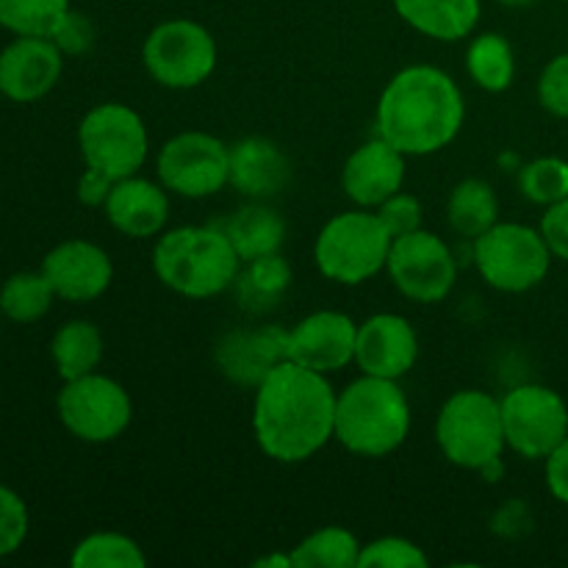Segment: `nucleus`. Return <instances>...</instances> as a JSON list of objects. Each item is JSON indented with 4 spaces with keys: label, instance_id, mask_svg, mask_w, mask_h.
<instances>
[{
    "label": "nucleus",
    "instance_id": "72a5a7b5",
    "mask_svg": "<svg viewBox=\"0 0 568 568\" xmlns=\"http://www.w3.org/2000/svg\"><path fill=\"white\" fill-rule=\"evenodd\" d=\"M31 530V514L26 499L9 486H0V560L14 555Z\"/></svg>",
    "mask_w": 568,
    "mask_h": 568
},
{
    "label": "nucleus",
    "instance_id": "423d86ee",
    "mask_svg": "<svg viewBox=\"0 0 568 568\" xmlns=\"http://www.w3.org/2000/svg\"><path fill=\"white\" fill-rule=\"evenodd\" d=\"M436 442L449 464L469 471H486L505 453V427L499 399L480 388L455 392L436 419Z\"/></svg>",
    "mask_w": 568,
    "mask_h": 568
},
{
    "label": "nucleus",
    "instance_id": "cd10ccee",
    "mask_svg": "<svg viewBox=\"0 0 568 568\" xmlns=\"http://www.w3.org/2000/svg\"><path fill=\"white\" fill-rule=\"evenodd\" d=\"M361 544L347 527H322L294 547L292 568H358Z\"/></svg>",
    "mask_w": 568,
    "mask_h": 568
},
{
    "label": "nucleus",
    "instance_id": "f03ea898",
    "mask_svg": "<svg viewBox=\"0 0 568 568\" xmlns=\"http://www.w3.org/2000/svg\"><path fill=\"white\" fill-rule=\"evenodd\" d=\"M466 120L464 92L433 64L399 70L377 100V136L405 155H433L455 142Z\"/></svg>",
    "mask_w": 568,
    "mask_h": 568
},
{
    "label": "nucleus",
    "instance_id": "b1692460",
    "mask_svg": "<svg viewBox=\"0 0 568 568\" xmlns=\"http://www.w3.org/2000/svg\"><path fill=\"white\" fill-rule=\"evenodd\" d=\"M50 358H53L61 381L92 375V372H98L100 361H103V336L87 320L67 322L53 333Z\"/></svg>",
    "mask_w": 568,
    "mask_h": 568
},
{
    "label": "nucleus",
    "instance_id": "c9c22d12",
    "mask_svg": "<svg viewBox=\"0 0 568 568\" xmlns=\"http://www.w3.org/2000/svg\"><path fill=\"white\" fill-rule=\"evenodd\" d=\"M377 216H381V222L386 225V231L392 233L394 239L397 236H405V233H414L422 227V203L419 197H414V194H405V192H397L392 194V197L386 200L383 205H377Z\"/></svg>",
    "mask_w": 568,
    "mask_h": 568
},
{
    "label": "nucleus",
    "instance_id": "1a4fd4ad",
    "mask_svg": "<svg viewBox=\"0 0 568 568\" xmlns=\"http://www.w3.org/2000/svg\"><path fill=\"white\" fill-rule=\"evenodd\" d=\"M144 70L166 89H194L209 81L220 61L216 39L194 20H166L142 44Z\"/></svg>",
    "mask_w": 568,
    "mask_h": 568
},
{
    "label": "nucleus",
    "instance_id": "dca6fc26",
    "mask_svg": "<svg viewBox=\"0 0 568 568\" xmlns=\"http://www.w3.org/2000/svg\"><path fill=\"white\" fill-rule=\"evenodd\" d=\"M42 275L53 286L55 297L67 303H92L109 292L114 264L100 244L87 239H67L42 258Z\"/></svg>",
    "mask_w": 568,
    "mask_h": 568
},
{
    "label": "nucleus",
    "instance_id": "9b49d317",
    "mask_svg": "<svg viewBox=\"0 0 568 568\" xmlns=\"http://www.w3.org/2000/svg\"><path fill=\"white\" fill-rule=\"evenodd\" d=\"M505 444L527 460H547L568 436V405L558 392L538 383L516 386L499 399Z\"/></svg>",
    "mask_w": 568,
    "mask_h": 568
},
{
    "label": "nucleus",
    "instance_id": "7c9ffc66",
    "mask_svg": "<svg viewBox=\"0 0 568 568\" xmlns=\"http://www.w3.org/2000/svg\"><path fill=\"white\" fill-rule=\"evenodd\" d=\"M75 568H144L142 547L122 532H92L81 538L70 555Z\"/></svg>",
    "mask_w": 568,
    "mask_h": 568
},
{
    "label": "nucleus",
    "instance_id": "aec40b11",
    "mask_svg": "<svg viewBox=\"0 0 568 568\" xmlns=\"http://www.w3.org/2000/svg\"><path fill=\"white\" fill-rule=\"evenodd\" d=\"M216 361L231 381L258 386L281 361H286V331L272 325L231 333L216 347Z\"/></svg>",
    "mask_w": 568,
    "mask_h": 568
},
{
    "label": "nucleus",
    "instance_id": "9d476101",
    "mask_svg": "<svg viewBox=\"0 0 568 568\" xmlns=\"http://www.w3.org/2000/svg\"><path fill=\"white\" fill-rule=\"evenodd\" d=\"M55 410L67 433L87 444L114 442L133 419L131 394L98 372L64 381L55 397Z\"/></svg>",
    "mask_w": 568,
    "mask_h": 568
},
{
    "label": "nucleus",
    "instance_id": "c85d7f7f",
    "mask_svg": "<svg viewBox=\"0 0 568 568\" xmlns=\"http://www.w3.org/2000/svg\"><path fill=\"white\" fill-rule=\"evenodd\" d=\"M55 292L48 277L39 272H17L0 286V314L17 325H33L53 305Z\"/></svg>",
    "mask_w": 568,
    "mask_h": 568
},
{
    "label": "nucleus",
    "instance_id": "f257e3e1",
    "mask_svg": "<svg viewBox=\"0 0 568 568\" xmlns=\"http://www.w3.org/2000/svg\"><path fill=\"white\" fill-rule=\"evenodd\" d=\"M253 433L266 458L303 464L336 438V392L327 375L281 361L255 386Z\"/></svg>",
    "mask_w": 568,
    "mask_h": 568
},
{
    "label": "nucleus",
    "instance_id": "f3484780",
    "mask_svg": "<svg viewBox=\"0 0 568 568\" xmlns=\"http://www.w3.org/2000/svg\"><path fill=\"white\" fill-rule=\"evenodd\" d=\"M419 361V336L399 314H375L358 325L355 364L364 375L399 381Z\"/></svg>",
    "mask_w": 568,
    "mask_h": 568
},
{
    "label": "nucleus",
    "instance_id": "e433bc0d",
    "mask_svg": "<svg viewBox=\"0 0 568 568\" xmlns=\"http://www.w3.org/2000/svg\"><path fill=\"white\" fill-rule=\"evenodd\" d=\"M53 42L59 44V50L64 55H81L92 48L94 42V28L81 11H70L64 17V22L59 26V31L53 33Z\"/></svg>",
    "mask_w": 568,
    "mask_h": 568
},
{
    "label": "nucleus",
    "instance_id": "20e7f679",
    "mask_svg": "<svg viewBox=\"0 0 568 568\" xmlns=\"http://www.w3.org/2000/svg\"><path fill=\"white\" fill-rule=\"evenodd\" d=\"M410 433V405L397 381L361 375L336 394V438L361 458L397 453Z\"/></svg>",
    "mask_w": 568,
    "mask_h": 568
},
{
    "label": "nucleus",
    "instance_id": "6e6552de",
    "mask_svg": "<svg viewBox=\"0 0 568 568\" xmlns=\"http://www.w3.org/2000/svg\"><path fill=\"white\" fill-rule=\"evenodd\" d=\"M78 148L87 166L120 181L142 170L150 153V136L139 111L111 100L83 114L78 125Z\"/></svg>",
    "mask_w": 568,
    "mask_h": 568
},
{
    "label": "nucleus",
    "instance_id": "a878e982",
    "mask_svg": "<svg viewBox=\"0 0 568 568\" xmlns=\"http://www.w3.org/2000/svg\"><path fill=\"white\" fill-rule=\"evenodd\" d=\"M288 286H292V266L286 264V258H281V253L242 264L236 283H233L239 305L247 308L250 314L272 308Z\"/></svg>",
    "mask_w": 568,
    "mask_h": 568
},
{
    "label": "nucleus",
    "instance_id": "6ab92c4d",
    "mask_svg": "<svg viewBox=\"0 0 568 568\" xmlns=\"http://www.w3.org/2000/svg\"><path fill=\"white\" fill-rule=\"evenodd\" d=\"M103 211L109 225L122 236L150 239L159 236L170 220V197L161 183L131 175L114 181Z\"/></svg>",
    "mask_w": 568,
    "mask_h": 568
},
{
    "label": "nucleus",
    "instance_id": "39448f33",
    "mask_svg": "<svg viewBox=\"0 0 568 568\" xmlns=\"http://www.w3.org/2000/svg\"><path fill=\"white\" fill-rule=\"evenodd\" d=\"M394 236L377 211L355 209L336 214L314 242V261L322 275L342 286H361L386 270Z\"/></svg>",
    "mask_w": 568,
    "mask_h": 568
},
{
    "label": "nucleus",
    "instance_id": "2f4dec72",
    "mask_svg": "<svg viewBox=\"0 0 568 568\" xmlns=\"http://www.w3.org/2000/svg\"><path fill=\"white\" fill-rule=\"evenodd\" d=\"M519 189L530 203L552 205L568 197V161L558 155H541L521 166Z\"/></svg>",
    "mask_w": 568,
    "mask_h": 568
},
{
    "label": "nucleus",
    "instance_id": "4c0bfd02",
    "mask_svg": "<svg viewBox=\"0 0 568 568\" xmlns=\"http://www.w3.org/2000/svg\"><path fill=\"white\" fill-rule=\"evenodd\" d=\"M538 231H541L544 242L552 250L555 258L568 261V197L560 200V203L547 205Z\"/></svg>",
    "mask_w": 568,
    "mask_h": 568
},
{
    "label": "nucleus",
    "instance_id": "393cba45",
    "mask_svg": "<svg viewBox=\"0 0 568 568\" xmlns=\"http://www.w3.org/2000/svg\"><path fill=\"white\" fill-rule=\"evenodd\" d=\"M497 194H494L491 183L480 181V178H466V181H460L447 200L449 227L458 236L471 239V242L477 236H483L488 227L497 225Z\"/></svg>",
    "mask_w": 568,
    "mask_h": 568
},
{
    "label": "nucleus",
    "instance_id": "473e14b6",
    "mask_svg": "<svg viewBox=\"0 0 568 568\" xmlns=\"http://www.w3.org/2000/svg\"><path fill=\"white\" fill-rule=\"evenodd\" d=\"M425 549L399 536H386L361 547L358 568H427Z\"/></svg>",
    "mask_w": 568,
    "mask_h": 568
},
{
    "label": "nucleus",
    "instance_id": "c756f323",
    "mask_svg": "<svg viewBox=\"0 0 568 568\" xmlns=\"http://www.w3.org/2000/svg\"><path fill=\"white\" fill-rule=\"evenodd\" d=\"M70 11V0H0V28L14 37L53 39Z\"/></svg>",
    "mask_w": 568,
    "mask_h": 568
},
{
    "label": "nucleus",
    "instance_id": "a211bd4d",
    "mask_svg": "<svg viewBox=\"0 0 568 568\" xmlns=\"http://www.w3.org/2000/svg\"><path fill=\"white\" fill-rule=\"evenodd\" d=\"M405 153L375 136L353 150L342 170V189L358 209L375 211L392 194L403 192Z\"/></svg>",
    "mask_w": 568,
    "mask_h": 568
},
{
    "label": "nucleus",
    "instance_id": "5701e85b",
    "mask_svg": "<svg viewBox=\"0 0 568 568\" xmlns=\"http://www.w3.org/2000/svg\"><path fill=\"white\" fill-rule=\"evenodd\" d=\"M220 227L231 239L242 264L281 253L283 242H286V222L275 209L264 203H250L233 211L227 220H222Z\"/></svg>",
    "mask_w": 568,
    "mask_h": 568
},
{
    "label": "nucleus",
    "instance_id": "f704fd0d",
    "mask_svg": "<svg viewBox=\"0 0 568 568\" xmlns=\"http://www.w3.org/2000/svg\"><path fill=\"white\" fill-rule=\"evenodd\" d=\"M538 103L552 116L568 120V53L555 55L538 78Z\"/></svg>",
    "mask_w": 568,
    "mask_h": 568
},
{
    "label": "nucleus",
    "instance_id": "2eb2a0df",
    "mask_svg": "<svg viewBox=\"0 0 568 568\" xmlns=\"http://www.w3.org/2000/svg\"><path fill=\"white\" fill-rule=\"evenodd\" d=\"M64 72V53L48 37H14L0 50V94L11 103H37Z\"/></svg>",
    "mask_w": 568,
    "mask_h": 568
},
{
    "label": "nucleus",
    "instance_id": "0eeeda50",
    "mask_svg": "<svg viewBox=\"0 0 568 568\" xmlns=\"http://www.w3.org/2000/svg\"><path fill=\"white\" fill-rule=\"evenodd\" d=\"M552 258L541 231L521 222H497L471 242V261L480 277L505 294L536 288L549 275Z\"/></svg>",
    "mask_w": 568,
    "mask_h": 568
},
{
    "label": "nucleus",
    "instance_id": "412c9836",
    "mask_svg": "<svg viewBox=\"0 0 568 568\" xmlns=\"http://www.w3.org/2000/svg\"><path fill=\"white\" fill-rule=\"evenodd\" d=\"M227 183L247 197H272L288 183L286 153L275 142L261 136L233 144Z\"/></svg>",
    "mask_w": 568,
    "mask_h": 568
},
{
    "label": "nucleus",
    "instance_id": "4468645a",
    "mask_svg": "<svg viewBox=\"0 0 568 568\" xmlns=\"http://www.w3.org/2000/svg\"><path fill=\"white\" fill-rule=\"evenodd\" d=\"M358 325L342 311H316L286 331V358L305 369L333 375L355 361Z\"/></svg>",
    "mask_w": 568,
    "mask_h": 568
},
{
    "label": "nucleus",
    "instance_id": "4be33fe9",
    "mask_svg": "<svg viewBox=\"0 0 568 568\" xmlns=\"http://www.w3.org/2000/svg\"><path fill=\"white\" fill-rule=\"evenodd\" d=\"M397 14L422 37L460 42L480 22V0H392Z\"/></svg>",
    "mask_w": 568,
    "mask_h": 568
},
{
    "label": "nucleus",
    "instance_id": "bb28decb",
    "mask_svg": "<svg viewBox=\"0 0 568 568\" xmlns=\"http://www.w3.org/2000/svg\"><path fill=\"white\" fill-rule=\"evenodd\" d=\"M466 72L483 92L499 94L510 89L516 75V59L508 39L494 31L471 39L466 48Z\"/></svg>",
    "mask_w": 568,
    "mask_h": 568
},
{
    "label": "nucleus",
    "instance_id": "79ce46f5",
    "mask_svg": "<svg viewBox=\"0 0 568 568\" xmlns=\"http://www.w3.org/2000/svg\"><path fill=\"white\" fill-rule=\"evenodd\" d=\"M499 6H508V9H527V6H536L538 0H497Z\"/></svg>",
    "mask_w": 568,
    "mask_h": 568
},
{
    "label": "nucleus",
    "instance_id": "7ed1b4c3",
    "mask_svg": "<svg viewBox=\"0 0 568 568\" xmlns=\"http://www.w3.org/2000/svg\"><path fill=\"white\" fill-rule=\"evenodd\" d=\"M242 258L220 225H183L161 233L153 247V272L170 292L209 300L236 283Z\"/></svg>",
    "mask_w": 568,
    "mask_h": 568
},
{
    "label": "nucleus",
    "instance_id": "f8f14e48",
    "mask_svg": "<svg viewBox=\"0 0 568 568\" xmlns=\"http://www.w3.org/2000/svg\"><path fill=\"white\" fill-rule=\"evenodd\" d=\"M159 181L178 197L203 200L227 186L231 148L203 131H183L164 142L155 159Z\"/></svg>",
    "mask_w": 568,
    "mask_h": 568
},
{
    "label": "nucleus",
    "instance_id": "ddd939ff",
    "mask_svg": "<svg viewBox=\"0 0 568 568\" xmlns=\"http://www.w3.org/2000/svg\"><path fill=\"white\" fill-rule=\"evenodd\" d=\"M386 272L394 288L414 303H442L455 286L458 261L449 244L430 231H414L392 242Z\"/></svg>",
    "mask_w": 568,
    "mask_h": 568
},
{
    "label": "nucleus",
    "instance_id": "ea45409f",
    "mask_svg": "<svg viewBox=\"0 0 568 568\" xmlns=\"http://www.w3.org/2000/svg\"><path fill=\"white\" fill-rule=\"evenodd\" d=\"M111 186H114V178H109L105 172L100 170H92V166H87V172L81 175V181H78V200H81L83 205H100L103 209L105 200H109L111 194Z\"/></svg>",
    "mask_w": 568,
    "mask_h": 568
},
{
    "label": "nucleus",
    "instance_id": "58836bf2",
    "mask_svg": "<svg viewBox=\"0 0 568 568\" xmlns=\"http://www.w3.org/2000/svg\"><path fill=\"white\" fill-rule=\"evenodd\" d=\"M544 471H547V488L558 503L568 505V436L558 447L552 449L547 460H544Z\"/></svg>",
    "mask_w": 568,
    "mask_h": 568
},
{
    "label": "nucleus",
    "instance_id": "a19ab883",
    "mask_svg": "<svg viewBox=\"0 0 568 568\" xmlns=\"http://www.w3.org/2000/svg\"><path fill=\"white\" fill-rule=\"evenodd\" d=\"M255 566H277V568H292V555H272V558H261Z\"/></svg>",
    "mask_w": 568,
    "mask_h": 568
}]
</instances>
